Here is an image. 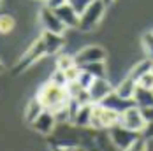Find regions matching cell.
<instances>
[{
    "instance_id": "cell-1",
    "label": "cell",
    "mask_w": 153,
    "mask_h": 151,
    "mask_svg": "<svg viewBox=\"0 0 153 151\" xmlns=\"http://www.w3.org/2000/svg\"><path fill=\"white\" fill-rule=\"evenodd\" d=\"M35 98L41 102V106L44 107L46 111L53 113V114L58 113L60 109H63V107L67 106V102H69L67 90H65L63 86H58V84L51 83V81L44 83V84L39 88Z\"/></svg>"
},
{
    "instance_id": "cell-2",
    "label": "cell",
    "mask_w": 153,
    "mask_h": 151,
    "mask_svg": "<svg viewBox=\"0 0 153 151\" xmlns=\"http://www.w3.org/2000/svg\"><path fill=\"white\" fill-rule=\"evenodd\" d=\"M120 125V114L100 106L93 104L92 106V116H90V127L95 130H111L113 127Z\"/></svg>"
},
{
    "instance_id": "cell-3",
    "label": "cell",
    "mask_w": 153,
    "mask_h": 151,
    "mask_svg": "<svg viewBox=\"0 0 153 151\" xmlns=\"http://www.w3.org/2000/svg\"><path fill=\"white\" fill-rule=\"evenodd\" d=\"M104 11H106V4L102 0H93L92 4L79 14V30L88 32L95 28L99 25V21L102 19L104 16Z\"/></svg>"
},
{
    "instance_id": "cell-4",
    "label": "cell",
    "mask_w": 153,
    "mask_h": 151,
    "mask_svg": "<svg viewBox=\"0 0 153 151\" xmlns=\"http://www.w3.org/2000/svg\"><path fill=\"white\" fill-rule=\"evenodd\" d=\"M46 55V49H44V44H42V39L39 37L33 44L23 53V56L19 58V61L14 65V69H13V72L14 74H19V72H25L28 67H30L33 61H37V60H41L42 56Z\"/></svg>"
},
{
    "instance_id": "cell-5",
    "label": "cell",
    "mask_w": 153,
    "mask_h": 151,
    "mask_svg": "<svg viewBox=\"0 0 153 151\" xmlns=\"http://www.w3.org/2000/svg\"><path fill=\"white\" fill-rule=\"evenodd\" d=\"M120 127L141 134L144 130V127H146V120H144L141 109L132 106V107H128V109H125L123 113H120Z\"/></svg>"
},
{
    "instance_id": "cell-6",
    "label": "cell",
    "mask_w": 153,
    "mask_h": 151,
    "mask_svg": "<svg viewBox=\"0 0 153 151\" xmlns=\"http://www.w3.org/2000/svg\"><path fill=\"white\" fill-rule=\"evenodd\" d=\"M139 135H141V134L132 132V130H127V128H123L120 125H116V127H113V128L109 130V137H111L113 146L118 148L120 151H125Z\"/></svg>"
},
{
    "instance_id": "cell-7",
    "label": "cell",
    "mask_w": 153,
    "mask_h": 151,
    "mask_svg": "<svg viewBox=\"0 0 153 151\" xmlns=\"http://www.w3.org/2000/svg\"><path fill=\"white\" fill-rule=\"evenodd\" d=\"M74 60H76L77 67H83V65H88V63H95V61H104L106 60V51L100 46H85L74 56Z\"/></svg>"
},
{
    "instance_id": "cell-8",
    "label": "cell",
    "mask_w": 153,
    "mask_h": 151,
    "mask_svg": "<svg viewBox=\"0 0 153 151\" xmlns=\"http://www.w3.org/2000/svg\"><path fill=\"white\" fill-rule=\"evenodd\" d=\"M113 90H114V88L111 86V83L107 81L106 77H95L93 83L90 84V88L86 91H88V95H90L92 104H100Z\"/></svg>"
},
{
    "instance_id": "cell-9",
    "label": "cell",
    "mask_w": 153,
    "mask_h": 151,
    "mask_svg": "<svg viewBox=\"0 0 153 151\" xmlns=\"http://www.w3.org/2000/svg\"><path fill=\"white\" fill-rule=\"evenodd\" d=\"M41 23H42V27H44V32H49V33H58L62 35L63 30H65V25L62 23L60 19H58V16L56 13L53 11V9H49V7H42L41 9Z\"/></svg>"
},
{
    "instance_id": "cell-10",
    "label": "cell",
    "mask_w": 153,
    "mask_h": 151,
    "mask_svg": "<svg viewBox=\"0 0 153 151\" xmlns=\"http://www.w3.org/2000/svg\"><path fill=\"white\" fill-rule=\"evenodd\" d=\"M100 106H104V107H107V109H111V111H114V113H118V114H120V113H123L125 109L136 106V104H134V100H132V98H123V97H120L116 91L113 90L106 98L100 102Z\"/></svg>"
},
{
    "instance_id": "cell-11",
    "label": "cell",
    "mask_w": 153,
    "mask_h": 151,
    "mask_svg": "<svg viewBox=\"0 0 153 151\" xmlns=\"http://www.w3.org/2000/svg\"><path fill=\"white\" fill-rule=\"evenodd\" d=\"M55 125H56V118H55V114L53 113H49V111H42L35 121L32 123V127L39 132V134H42V135H48V134H51L53 132V128H55Z\"/></svg>"
},
{
    "instance_id": "cell-12",
    "label": "cell",
    "mask_w": 153,
    "mask_h": 151,
    "mask_svg": "<svg viewBox=\"0 0 153 151\" xmlns=\"http://www.w3.org/2000/svg\"><path fill=\"white\" fill-rule=\"evenodd\" d=\"M53 11L56 13L58 19L65 25V28H77L79 27V14H77L69 4H63L58 9H53Z\"/></svg>"
},
{
    "instance_id": "cell-13",
    "label": "cell",
    "mask_w": 153,
    "mask_h": 151,
    "mask_svg": "<svg viewBox=\"0 0 153 151\" xmlns=\"http://www.w3.org/2000/svg\"><path fill=\"white\" fill-rule=\"evenodd\" d=\"M41 39H42V44H44V49H46V55H55L63 47V37L58 35V33L44 32L41 35Z\"/></svg>"
},
{
    "instance_id": "cell-14",
    "label": "cell",
    "mask_w": 153,
    "mask_h": 151,
    "mask_svg": "<svg viewBox=\"0 0 153 151\" xmlns=\"http://www.w3.org/2000/svg\"><path fill=\"white\" fill-rule=\"evenodd\" d=\"M132 100H134L136 107H139V109L153 106V90H144V88L136 86V91H134Z\"/></svg>"
},
{
    "instance_id": "cell-15",
    "label": "cell",
    "mask_w": 153,
    "mask_h": 151,
    "mask_svg": "<svg viewBox=\"0 0 153 151\" xmlns=\"http://www.w3.org/2000/svg\"><path fill=\"white\" fill-rule=\"evenodd\" d=\"M136 81L130 77V76H127L123 81H120V84L114 88V91L120 95V97H123V98H132L134 97V91H136Z\"/></svg>"
},
{
    "instance_id": "cell-16",
    "label": "cell",
    "mask_w": 153,
    "mask_h": 151,
    "mask_svg": "<svg viewBox=\"0 0 153 151\" xmlns=\"http://www.w3.org/2000/svg\"><path fill=\"white\" fill-rule=\"evenodd\" d=\"M92 106L93 104H86V106H79L77 113L72 118V123L77 127H90V116H92Z\"/></svg>"
},
{
    "instance_id": "cell-17",
    "label": "cell",
    "mask_w": 153,
    "mask_h": 151,
    "mask_svg": "<svg viewBox=\"0 0 153 151\" xmlns=\"http://www.w3.org/2000/svg\"><path fill=\"white\" fill-rule=\"evenodd\" d=\"M42 111H44V107L41 106V102H39L37 98H32L30 102H28V106H27V109H25V120H27V123L32 125V123L35 121V118H37Z\"/></svg>"
},
{
    "instance_id": "cell-18",
    "label": "cell",
    "mask_w": 153,
    "mask_h": 151,
    "mask_svg": "<svg viewBox=\"0 0 153 151\" xmlns=\"http://www.w3.org/2000/svg\"><path fill=\"white\" fill-rule=\"evenodd\" d=\"M152 67H153V61L146 58V60H143V61H137V63L134 65V69L130 70V74H128V76H130L134 81H137L143 74L150 72V70H152Z\"/></svg>"
},
{
    "instance_id": "cell-19",
    "label": "cell",
    "mask_w": 153,
    "mask_h": 151,
    "mask_svg": "<svg viewBox=\"0 0 153 151\" xmlns=\"http://www.w3.org/2000/svg\"><path fill=\"white\" fill-rule=\"evenodd\" d=\"M83 70L90 72L93 77H106V63L104 61H95V63H88L81 67Z\"/></svg>"
},
{
    "instance_id": "cell-20",
    "label": "cell",
    "mask_w": 153,
    "mask_h": 151,
    "mask_svg": "<svg viewBox=\"0 0 153 151\" xmlns=\"http://www.w3.org/2000/svg\"><path fill=\"white\" fill-rule=\"evenodd\" d=\"M72 67H76L74 56H71V55H60V56H58V60H56V70L65 72V70H69V69H72Z\"/></svg>"
},
{
    "instance_id": "cell-21",
    "label": "cell",
    "mask_w": 153,
    "mask_h": 151,
    "mask_svg": "<svg viewBox=\"0 0 153 151\" xmlns=\"http://www.w3.org/2000/svg\"><path fill=\"white\" fill-rule=\"evenodd\" d=\"M16 27V21L11 14H0V33H11Z\"/></svg>"
},
{
    "instance_id": "cell-22",
    "label": "cell",
    "mask_w": 153,
    "mask_h": 151,
    "mask_svg": "<svg viewBox=\"0 0 153 151\" xmlns=\"http://www.w3.org/2000/svg\"><path fill=\"white\" fill-rule=\"evenodd\" d=\"M136 84H137L139 88H144V90H153V70L143 74L137 81H136Z\"/></svg>"
},
{
    "instance_id": "cell-23",
    "label": "cell",
    "mask_w": 153,
    "mask_h": 151,
    "mask_svg": "<svg viewBox=\"0 0 153 151\" xmlns=\"http://www.w3.org/2000/svg\"><path fill=\"white\" fill-rule=\"evenodd\" d=\"M143 47H144V53H146L148 60L153 61V32L143 35Z\"/></svg>"
},
{
    "instance_id": "cell-24",
    "label": "cell",
    "mask_w": 153,
    "mask_h": 151,
    "mask_svg": "<svg viewBox=\"0 0 153 151\" xmlns=\"http://www.w3.org/2000/svg\"><path fill=\"white\" fill-rule=\"evenodd\" d=\"M79 69H81V67H79ZM93 79H95V77H93L90 72H86V70H83V69H81L76 81L81 84V86H83V88H85V90H88V88H90V84L93 83Z\"/></svg>"
},
{
    "instance_id": "cell-25",
    "label": "cell",
    "mask_w": 153,
    "mask_h": 151,
    "mask_svg": "<svg viewBox=\"0 0 153 151\" xmlns=\"http://www.w3.org/2000/svg\"><path fill=\"white\" fill-rule=\"evenodd\" d=\"M125 151H148V139H144L143 135H139Z\"/></svg>"
},
{
    "instance_id": "cell-26",
    "label": "cell",
    "mask_w": 153,
    "mask_h": 151,
    "mask_svg": "<svg viewBox=\"0 0 153 151\" xmlns=\"http://www.w3.org/2000/svg\"><path fill=\"white\" fill-rule=\"evenodd\" d=\"M92 2H93V0H67V4L76 11L77 14H81V13H83L90 4H92Z\"/></svg>"
},
{
    "instance_id": "cell-27",
    "label": "cell",
    "mask_w": 153,
    "mask_h": 151,
    "mask_svg": "<svg viewBox=\"0 0 153 151\" xmlns=\"http://www.w3.org/2000/svg\"><path fill=\"white\" fill-rule=\"evenodd\" d=\"M49 81H51V83H55V84H58V86H63V88L67 86V77H65V74H63L62 70H56Z\"/></svg>"
},
{
    "instance_id": "cell-28",
    "label": "cell",
    "mask_w": 153,
    "mask_h": 151,
    "mask_svg": "<svg viewBox=\"0 0 153 151\" xmlns=\"http://www.w3.org/2000/svg\"><path fill=\"white\" fill-rule=\"evenodd\" d=\"M141 113H143V116H144V120H146V123H153V106H150V107H144V109H141Z\"/></svg>"
},
{
    "instance_id": "cell-29",
    "label": "cell",
    "mask_w": 153,
    "mask_h": 151,
    "mask_svg": "<svg viewBox=\"0 0 153 151\" xmlns=\"http://www.w3.org/2000/svg\"><path fill=\"white\" fill-rule=\"evenodd\" d=\"M44 2H46V7L49 9H58L60 5L67 4V0H44Z\"/></svg>"
},
{
    "instance_id": "cell-30",
    "label": "cell",
    "mask_w": 153,
    "mask_h": 151,
    "mask_svg": "<svg viewBox=\"0 0 153 151\" xmlns=\"http://www.w3.org/2000/svg\"><path fill=\"white\" fill-rule=\"evenodd\" d=\"M141 135L144 137V139H153V123H146V127L141 132Z\"/></svg>"
},
{
    "instance_id": "cell-31",
    "label": "cell",
    "mask_w": 153,
    "mask_h": 151,
    "mask_svg": "<svg viewBox=\"0 0 153 151\" xmlns=\"http://www.w3.org/2000/svg\"><path fill=\"white\" fill-rule=\"evenodd\" d=\"M53 151H74V150H72L71 146H55Z\"/></svg>"
},
{
    "instance_id": "cell-32",
    "label": "cell",
    "mask_w": 153,
    "mask_h": 151,
    "mask_svg": "<svg viewBox=\"0 0 153 151\" xmlns=\"http://www.w3.org/2000/svg\"><path fill=\"white\" fill-rule=\"evenodd\" d=\"M74 151H88L86 148H83V146H77V148H72Z\"/></svg>"
},
{
    "instance_id": "cell-33",
    "label": "cell",
    "mask_w": 153,
    "mask_h": 151,
    "mask_svg": "<svg viewBox=\"0 0 153 151\" xmlns=\"http://www.w3.org/2000/svg\"><path fill=\"white\" fill-rule=\"evenodd\" d=\"M102 2H104V4H106V7H107V5H111V4H113V2H114V0H102Z\"/></svg>"
},
{
    "instance_id": "cell-34",
    "label": "cell",
    "mask_w": 153,
    "mask_h": 151,
    "mask_svg": "<svg viewBox=\"0 0 153 151\" xmlns=\"http://www.w3.org/2000/svg\"><path fill=\"white\" fill-rule=\"evenodd\" d=\"M0 72H4V63L0 61Z\"/></svg>"
},
{
    "instance_id": "cell-35",
    "label": "cell",
    "mask_w": 153,
    "mask_h": 151,
    "mask_svg": "<svg viewBox=\"0 0 153 151\" xmlns=\"http://www.w3.org/2000/svg\"><path fill=\"white\" fill-rule=\"evenodd\" d=\"M152 70H153V67H152Z\"/></svg>"
}]
</instances>
